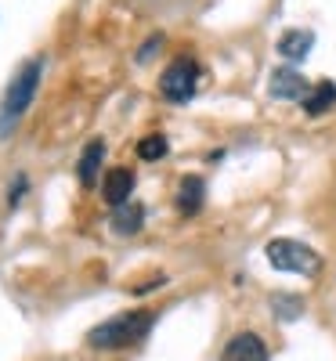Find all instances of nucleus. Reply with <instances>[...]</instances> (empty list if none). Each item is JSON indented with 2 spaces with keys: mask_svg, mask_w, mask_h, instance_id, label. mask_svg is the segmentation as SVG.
<instances>
[{
  "mask_svg": "<svg viewBox=\"0 0 336 361\" xmlns=\"http://www.w3.org/2000/svg\"><path fill=\"white\" fill-rule=\"evenodd\" d=\"M221 361H268V347L257 333H235L224 343Z\"/></svg>",
  "mask_w": 336,
  "mask_h": 361,
  "instance_id": "423d86ee",
  "label": "nucleus"
},
{
  "mask_svg": "<svg viewBox=\"0 0 336 361\" xmlns=\"http://www.w3.org/2000/svg\"><path fill=\"white\" fill-rule=\"evenodd\" d=\"M167 152H170V145H167L163 134H148V137L138 141V156H141L145 163H156V159H163Z\"/></svg>",
  "mask_w": 336,
  "mask_h": 361,
  "instance_id": "4468645a",
  "label": "nucleus"
},
{
  "mask_svg": "<svg viewBox=\"0 0 336 361\" xmlns=\"http://www.w3.org/2000/svg\"><path fill=\"white\" fill-rule=\"evenodd\" d=\"M196 83H199L196 58L181 54V58H174V62L163 69V76H160V94H163L167 102H174V105H185V102H192V94H196Z\"/></svg>",
  "mask_w": 336,
  "mask_h": 361,
  "instance_id": "20e7f679",
  "label": "nucleus"
},
{
  "mask_svg": "<svg viewBox=\"0 0 336 361\" xmlns=\"http://www.w3.org/2000/svg\"><path fill=\"white\" fill-rule=\"evenodd\" d=\"M264 257L275 271H293V275H318L322 271V257L296 238H271L264 246Z\"/></svg>",
  "mask_w": 336,
  "mask_h": 361,
  "instance_id": "7ed1b4c3",
  "label": "nucleus"
},
{
  "mask_svg": "<svg viewBox=\"0 0 336 361\" xmlns=\"http://www.w3.org/2000/svg\"><path fill=\"white\" fill-rule=\"evenodd\" d=\"M311 47H315V33H308V29H289V33L279 37V54L286 62H304Z\"/></svg>",
  "mask_w": 336,
  "mask_h": 361,
  "instance_id": "1a4fd4ad",
  "label": "nucleus"
},
{
  "mask_svg": "<svg viewBox=\"0 0 336 361\" xmlns=\"http://www.w3.org/2000/svg\"><path fill=\"white\" fill-rule=\"evenodd\" d=\"M268 94L271 98H282V102H304L311 94V87H308V80H304L296 69H275L271 76H268Z\"/></svg>",
  "mask_w": 336,
  "mask_h": 361,
  "instance_id": "39448f33",
  "label": "nucleus"
},
{
  "mask_svg": "<svg viewBox=\"0 0 336 361\" xmlns=\"http://www.w3.org/2000/svg\"><path fill=\"white\" fill-rule=\"evenodd\" d=\"M332 105H336V83L332 80H318L311 87V94L304 98V112L308 116H325Z\"/></svg>",
  "mask_w": 336,
  "mask_h": 361,
  "instance_id": "f8f14e48",
  "label": "nucleus"
},
{
  "mask_svg": "<svg viewBox=\"0 0 336 361\" xmlns=\"http://www.w3.org/2000/svg\"><path fill=\"white\" fill-rule=\"evenodd\" d=\"M102 159H105V141H87V148L80 152V163H76V177H80V185H95L98 180V170H102Z\"/></svg>",
  "mask_w": 336,
  "mask_h": 361,
  "instance_id": "9d476101",
  "label": "nucleus"
},
{
  "mask_svg": "<svg viewBox=\"0 0 336 361\" xmlns=\"http://www.w3.org/2000/svg\"><path fill=\"white\" fill-rule=\"evenodd\" d=\"M271 311H275V318H282V322H296L304 314V300L289 296V293H275L271 296Z\"/></svg>",
  "mask_w": 336,
  "mask_h": 361,
  "instance_id": "ddd939ff",
  "label": "nucleus"
},
{
  "mask_svg": "<svg viewBox=\"0 0 336 361\" xmlns=\"http://www.w3.org/2000/svg\"><path fill=\"white\" fill-rule=\"evenodd\" d=\"M156 325V314L152 311H127V314H116L102 325H95L87 333V343L95 350H119V347H134L138 340L148 336V329Z\"/></svg>",
  "mask_w": 336,
  "mask_h": 361,
  "instance_id": "f03ea898",
  "label": "nucleus"
},
{
  "mask_svg": "<svg viewBox=\"0 0 336 361\" xmlns=\"http://www.w3.org/2000/svg\"><path fill=\"white\" fill-rule=\"evenodd\" d=\"M131 192H134V173H131L127 166L105 170V177H102V199H105L112 209L124 206V202H131Z\"/></svg>",
  "mask_w": 336,
  "mask_h": 361,
  "instance_id": "0eeeda50",
  "label": "nucleus"
},
{
  "mask_svg": "<svg viewBox=\"0 0 336 361\" xmlns=\"http://www.w3.org/2000/svg\"><path fill=\"white\" fill-rule=\"evenodd\" d=\"M40 73H44V58H29V62H22L4 90V98H0V137H8L18 119L25 116V109L33 105L37 98V87H40Z\"/></svg>",
  "mask_w": 336,
  "mask_h": 361,
  "instance_id": "f257e3e1",
  "label": "nucleus"
},
{
  "mask_svg": "<svg viewBox=\"0 0 336 361\" xmlns=\"http://www.w3.org/2000/svg\"><path fill=\"white\" fill-rule=\"evenodd\" d=\"M25 188H29V180H25V173H18V177H15V185H11V192H8V206H11V209L22 202Z\"/></svg>",
  "mask_w": 336,
  "mask_h": 361,
  "instance_id": "2eb2a0df",
  "label": "nucleus"
},
{
  "mask_svg": "<svg viewBox=\"0 0 336 361\" xmlns=\"http://www.w3.org/2000/svg\"><path fill=\"white\" fill-rule=\"evenodd\" d=\"M160 44H163V37H152V40H145L141 44V51H138V62L145 66V62H152V54L160 51Z\"/></svg>",
  "mask_w": 336,
  "mask_h": 361,
  "instance_id": "dca6fc26",
  "label": "nucleus"
},
{
  "mask_svg": "<svg viewBox=\"0 0 336 361\" xmlns=\"http://www.w3.org/2000/svg\"><path fill=\"white\" fill-rule=\"evenodd\" d=\"M203 199H206V185H203V177L188 173V177H181V185H177V209L185 217L199 214L203 209Z\"/></svg>",
  "mask_w": 336,
  "mask_h": 361,
  "instance_id": "6e6552de",
  "label": "nucleus"
},
{
  "mask_svg": "<svg viewBox=\"0 0 336 361\" xmlns=\"http://www.w3.org/2000/svg\"><path fill=\"white\" fill-rule=\"evenodd\" d=\"M145 224V206L141 202H124L112 209V231L116 235H138Z\"/></svg>",
  "mask_w": 336,
  "mask_h": 361,
  "instance_id": "9b49d317",
  "label": "nucleus"
}]
</instances>
